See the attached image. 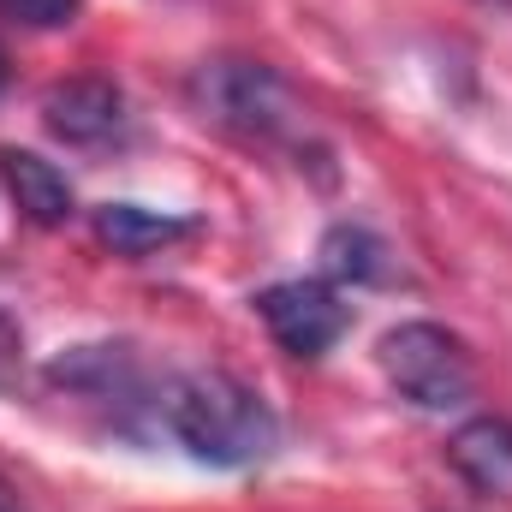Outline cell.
Segmentation results:
<instances>
[{
  "instance_id": "cell-1",
  "label": "cell",
  "mask_w": 512,
  "mask_h": 512,
  "mask_svg": "<svg viewBox=\"0 0 512 512\" xmlns=\"http://www.w3.org/2000/svg\"><path fill=\"white\" fill-rule=\"evenodd\" d=\"M161 417H167V429L179 435V447L191 459L221 465V471L262 465L280 447L274 405L256 387H245L239 376H221V370H197V376L173 382L167 399H161Z\"/></svg>"
},
{
  "instance_id": "cell-2",
  "label": "cell",
  "mask_w": 512,
  "mask_h": 512,
  "mask_svg": "<svg viewBox=\"0 0 512 512\" xmlns=\"http://www.w3.org/2000/svg\"><path fill=\"white\" fill-rule=\"evenodd\" d=\"M191 102L203 120L239 131L251 143H298V131H304V108L292 102L280 72L262 60H233V54L203 60L191 72Z\"/></svg>"
},
{
  "instance_id": "cell-3",
  "label": "cell",
  "mask_w": 512,
  "mask_h": 512,
  "mask_svg": "<svg viewBox=\"0 0 512 512\" xmlns=\"http://www.w3.org/2000/svg\"><path fill=\"white\" fill-rule=\"evenodd\" d=\"M382 370L399 387V399H411L417 411H459L477 393V364L465 352L459 334H447L441 322H399L382 334Z\"/></svg>"
},
{
  "instance_id": "cell-4",
  "label": "cell",
  "mask_w": 512,
  "mask_h": 512,
  "mask_svg": "<svg viewBox=\"0 0 512 512\" xmlns=\"http://www.w3.org/2000/svg\"><path fill=\"white\" fill-rule=\"evenodd\" d=\"M256 316L274 334V346L292 358H322L352 328V304L328 280H274L256 292Z\"/></svg>"
},
{
  "instance_id": "cell-5",
  "label": "cell",
  "mask_w": 512,
  "mask_h": 512,
  "mask_svg": "<svg viewBox=\"0 0 512 512\" xmlns=\"http://www.w3.org/2000/svg\"><path fill=\"white\" fill-rule=\"evenodd\" d=\"M42 120L60 143L72 149H102V143H120L126 137V96L120 84L108 78H66L42 96Z\"/></svg>"
},
{
  "instance_id": "cell-6",
  "label": "cell",
  "mask_w": 512,
  "mask_h": 512,
  "mask_svg": "<svg viewBox=\"0 0 512 512\" xmlns=\"http://www.w3.org/2000/svg\"><path fill=\"white\" fill-rule=\"evenodd\" d=\"M0 179H6L18 215L36 221V227H66V221L78 215L72 179H66L54 161H42L36 149H0Z\"/></svg>"
},
{
  "instance_id": "cell-7",
  "label": "cell",
  "mask_w": 512,
  "mask_h": 512,
  "mask_svg": "<svg viewBox=\"0 0 512 512\" xmlns=\"http://www.w3.org/2000/svg\"><path fill=\"white\" fill-rule=\"evenodd\" d=\"M447 459H453V471L477 495L512 501V423L507 417H471V423H459V435L447 441Z\"/></svg>"
},
{
  "instance_id": "cell-8",
  "label": "cell",
  "mask_w": 512,
  "mask_h": 512,
  "mask_svg": "<svg viewBox=\"0 0 512 512\" xmlns=\"http://www.w3.org/2000/svg\"><path fill=\"white\" fill-rule=\"evenodd\" d=\"M48 382L66 387V393H84V399H137L143 370L131 358V346H72L48 364Z\"/></svg>"
},
{
  "instance_id": "cell-9",
  "label": "cell",
  "mask_w": 512,
  "mask_h": 512,
  "mask_svg": "<svg viewBox=\"0 0 512 512\" xmlns=\"http://www.w3.org/2000/svg\"><path fill=\"white\" fill-rule=\"evenodd\" d=\"M96 239L114 256H155L179 239H191V221L179 215H161V209H143V203H102L96 209Z\"/></svg>"
},
{
  "instance_id": "cell-10",
  "label": "cell",
  "mask_w": 512,
  "mask_h": 512,
  "mask_svg": "<svg viewBox=\"0 0 512 512\" xmlns=\"http://www.w3.org/2000/svg\"><path fill=\"white\" fill-rule=\"evenodd\" d=\"M322 274L328 280H346V286H382L393 280V251H387L382 233L358 227V221H340L322 233Z\"/></svg>"
},
{
  "instance_id": "cell-11",
  "label": "cell",
  "mask_w": 512,
  "mask_h": 512,
  "mask_svg": "<svg viewBox=\"0 0 512 512\" xmlns=\"http://www.w3.org/2000/svg\"><path fill=\"white\" fill-rule=\"evenodd\" d=\"M78 6L84 0H0V18H12L24 30H60L78 18Z\"/></svg>"
},
{
  "instance_id": "cell-12",
  "label": "cell",
  "mask_w": 512,
  "mask_h": 512,
  "mask_svg": "<svg viewBox=\"0 0 512 512\" xmlns=\"http://www.w3.org/2000/svg\"><path fill=\"white\" fill-rule=\"evenodd\" d=\"M18 382H24V328L0 310V393H12Z\"/></svg>"
},
{
  "instance_id": "cell-13",
  "label": "cell",
  "mask_w": 512,
  "mask_h": 512,
  "mask_svg": "<svg viewBox=\"0 0 512 512\" xmlns=\"http://www.w3.org/2000/svg\"><path fill=\"white\" fill-rule=\"evenodd\" d=\"M12 84V60H6V48H0V90Z\"/></svg>"
},
{
  "instance_id": "cell-14",
  "label": "cell",
  "mask_w": 512,
  "mask_h": 512,
  "mask_svg": "<svg viewBox=\"0 0 512 512\" xmlns=\"http://www.w3.org/2000/svg\"><path fill=\"white\" fill-rule=\"evenodd\" d=\"M0 512H12V507H6V501H0Z\"/></svg>"
}]
</instances>
